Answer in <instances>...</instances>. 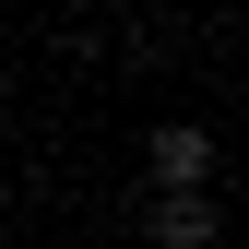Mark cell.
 I'll return each instance as SVG.
<instances>
[{
	"label": "cell",
	"mask_w": 249,
	"mask_h": 249,
	"mask_svg": "<svg viewBox=\"0 0 249 249\" xmlns=\"http://www.w3.org/2000/svg\"><path fill=\"white\" fill-rule=\"evenodd\" d=\"M142 237H154V249H213V237H226V213H213V190H202V202L142 190Z\"/></svg>",
	"instance_id": "2"
},
{
	"label": "cell",
	"mask_w": 249,
	"mask_h": 249,
	"mask_svg": "<svg viewBox=\"0 0 249 249\" xmlns=\"http://www.w3.org/2000/svg\"><path fill=\"white\" fill-rule=\"evenodd\" d=\"M142 178H154L166 202H202V190H213V131H202V119H166V131L142 142Z\"/></svg>",
	"instance_id": "1"
}]
</instances>
